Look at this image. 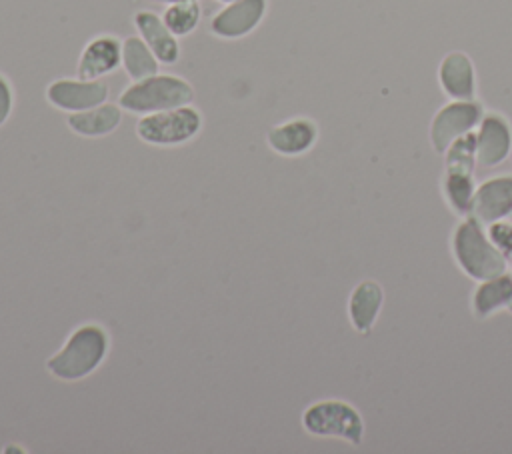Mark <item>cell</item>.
<instances>
[{"mask_svg": "<svg viewBox=\"0 0 512 454\" xmlns=\"http://www.w3.org/2000/svg\"><path fill=\"white\" fill-rule=\"evenodd\" d=\"M108 348L110 338L102 326L82 324L68 336L64 346L46 360V368L58 380L78 382L104 362Z\"/></svg>", "mask_w": 512, "mask_h": 454, "instance_id": "obj_1", "label": "cell"}, {"mask_svg": "<svg viewBox=\"0 0 512 454\" xmlns=\"http://www.w3.org/2000/svg\"><path fill=\"white\" fill-rule=\"evenodd\" d=\"M450 252L462 274L480 282L506 272V260L492 244L486 226L474 216L462 218L450 236Z\"/></svg>", "mask_w": 512, "mask_h": 454, "instance_id": "obj_2", "label": "cell"}, {"mask_svg": "<svg viewBox=\"0 0 512 454\" xmlns=\"http://www.w3.org/2000/svg\"><path fill=\"white\" fill-rule=\"evenodd\" d=\"M194 100L192 86L178 76L170 74H154L144 80L128 86L118 102L120 108L134 114H152L162 110H172L180 106H188Z\"/></svg>", "mask_w": 512, "mask_h": 454, "instance_id": "obj_3", "label": "cell"}, {"mask_svg": "<svg viewBox=\"0 0 512 454\" xmlns=\"http://www.w3.org/2000/svg\"><path fill=\"white\" fill-rule=\"evenodd\" d=\"M302 428L312 436L338 438L350 446L362 444L366 434V424L358 408L338 398L312 402L302 412Z\"/></svg>", "mask_w": 512, "mask_h": 454, "instance_id": "obj_4", "label": "cell"}, {"mask_svg": "<svg viewBox=\"0 0 512 454\" xmlns=\"http://www.w3.org/2000/svg\"><path fill=\"white\" fill-rule=\"evenodd\" d=\"M202 128V116L190 106L144 114L136 122L140 140L152 146H178L192 140Z\"/></svg>", "mask_w": 512, "mask_h": 454, "instance_id": "obj_5", "label": "cell"}, {"mask_svg": "<svg viewBox=\"0 0 512 454\" xmlns=\"http://www.w3.org/2000/svg\"><path fill=\"white\" fill-rule=\"evenodd\" d=\"M482 104L476 100H454L442 106L432 118L430 144L436 152L444 154L446 148L462 134L472 132L482 120Z\"/></svg>", "mask_w": 512, "mask_h": 454, "instance_id": "obj_6", "label": "cell"}, {"mask_svg": "<svg viewBox=\"0 0 512 454\" xmlns=\"http://www.w3.org/2000/svg\"><path fill=\"white\" fill-rule=\"evenodd\" d=\"M512 154L510 122L496 112L484 114L476 132V162L482 168H494Z\"/></svg>", "mask_w": 512, "mask_h": 454, "instance_id": "obj_7", "label": "cell"}, {"mask_svg": "<svg viewBox=\"0 0 512 454\" xmlns=\"http://www.w3.org/2000/svg\"><path fill=\"white\" fill-rule=\"evenodd\" d=\"M46 98L66 112H82L100 106L108 98V86L100 80H56L48 86Z\"/></svg>", "mask_w": 512, "mask_h": 454, "instance_id": "obj_8", "label": "cell"}, {"mask_svg": "<svg viewBox=\"0 0 512 454\" xmlns=\"http://www.w3.org/2000/svg\"><path fill=\"white\" fill-rule=\"evenodd\" d=\"M512 212V174H500L476 184L472 216L484 226L508 218Z\"/></svg>", "mask_w": 512, "mask_h": 454, "instance_id": "obj_9", "label": "cell"}, {"mask_svg": "<svg viewBox=\"0 0 512 454\" xmlns=\"http://www.w3.org/2000/svg\"><path fill=\"white\" fill-rule=\"evenodd\" d=\"M266 12V0H234L212 18V32L220 38H242L252 32Z\"/></svg>", "mask_w": 512, "mask_h": 454, "instance_id": "obj_10", "label": "cell"}, {"mask_svg": "<svg viewBox=\"0 0 512 454\" xmlns=\"http://www.w3.org/2000/svg\"><path fill=\"white\" fill-rule=\"evenodd\" d=\"M384 306V290L376 280H362L348 296V320L358 334H370Z\"/></svg>", "mask_w": 512, "mask_h": 454, "instance_id": "obj_11", "label": "cell"}, {"mask_svg": "<svg viewBox=\"0 0 512 454\" xmlns=\"http://www.w3.org/2000/svg\"><path fill=\"white\" fill-rule=\"evenodd\" d=\"M122 62V46L114 36H98L86 44L78 60L80 80H98L114 72Z\"/></svg>", "mask_w": 512, "mask_h": 454, "instance_id": "obj_12", "label": "cell"}, {"mask_svg": "<svg viewBox=\"0 0 512 454\" xmlns=\"http://www.w3.org/2000/svg\"><path fill=\"white\" fill-rule=\"evenodd\" d=\"M318 138V128L308 118H294L270 128L266 140L268 146L280 156L306 154Z\"/></svg>", "mask_w": 512, "mask_h": 454, "instance_id": "obj_13", "label": "cell"}, {"mask_svg": "<svg viewBox=\"0 0 512 454\" xmlns=\"http://www.w3.org/2000/svg\"><path fill=\"white\" fill-rule=\"evenodd\" d=\"M442 90L454 100H474L476 76L474 64L464 52H450L442 58L438 68Z\"/></svg>", "mask_w": 512, "mask_h": 454, "instance_id": "obj_14", "label": "cell"}, {"mask_svg": "<svg viewBox=\"0 0 512 454\" xmlns=\"http://www.w3.org/2000/svg\"><path fill=\"white\" fill-rule=\"evenodd\" d=\"M510 302H512V274L502 272L498 276L478 282L470 298V310L476 320H484L508 308Z\"/></svg>", "mask_w": 512, "mask_h": 454, "instance_id": "obj_15", "label": "cell"}, {"mask_svg": "<svg viewBox=\"0 0 512 454\" xmlns=\"http://www.w3.org/2000/svg\"><path fill=\"white\" fill-rule=\"evenodd\" d=\"M142 40L148 44V48L154 52V56L162 62V64H174L180 56V48L178 42L174 38V34L168 30V26L164 24V20H160L154 12H138L134 18Z\"/></svg>", "mask_w": 512, "mask_h": 454, "instance_id": "obj_16", "label": "cell"}, {"mask_svg": "<svg viewBox=\"0 0 512 454\" xmlns=\"http://www.w3.org/2000/svg\"><path fill=\"white\" fill-rule=\"evenodd\" d=\"M122 120V112L114 104H100L90 110L74 112L68 116V126L72 132L80 136H106L116 130V126Z\"/></svg>", "mask_w": 512, "mask_h": 454, "instance_id": "obj_17", "label": "cell"}, {"mask_svg": "<svg viewBox=\"0 0 512 454\" xmlns=\"http://www.w3.org/2000/svg\"><path fill=\"white\" fill-rule=\"evenodd\" d=\"M440 188H442L444 202L456 216H460V218L472 216V204H474V194H476L474 174L444 170Z\"/></svg>", "mask_w": 512, "mask_h": 454, "instance_id": "obj_18", "label": "cell"}, {"mask_svg": "<svg viewBox=\"0 0 512 454\" xmlns=\"http://www.w3.org/2000/svg\"><path fill=\"white\" fill-rule=\"evenodd\" d=\"M158 58L148 48V44L138 36H128L122 42V66L126 74L138 82L148 76L158 74Z\"/></svg>", "mask_w": 512, "mask_h": 454, "instance_id": "obj_19", "label": "cell"}, {"mask_svg": "<svg viewBox=\"0 0 512 454\" xmlns=\"http://www.w3.org/2000/svg\"><path fill=\"white\" fill-rule=\"evenodd\" d=\"M476 134L466 132L458 136L444 152V170L474 174L476 168Z\"/></svg>", "mask_w": 512, "mask_h": 454, "instance_id": "obj_20", "label": "cell"}, {"mask_svg": "<svg viewBox=\"0 0 512 454\" xmlns=\"http://www.w3.org/2000/svg\"><path fill=\"white\" fill-rule=\"evenodd\" d=\"M200 20V4L196 0H184L170 4V8L164 12V24L174 36H186L190 34Z\"/></svg>", "mask_w": 512, "mask_h": 454, "instance_id": "obj_21", "label": "cell"}, {"mask_svg": "<svg viewBox=\"0 0 512 454\" xmlns=\"http://www.w3.org/2000/svg\"><path fill=\"white\" fill-rule=\"evenodd\" d=\"M486 232L506 264L512 266V220L492 222L486 226Z\"/></svg>", "mask_w": 512, "mask_h": 454, "instance_id": "obj_22", "label": "cell"}, {"mask_svg": "<svg viewBox=\"0 0 512 454\" xmlns=\"http://www.w3.org/2000/svg\"><path fill=\"white\" fill-rule=\"evenodd\" d=\"M12 112V88L8 80L0 74V126L8 120Z\"/></svg>", "mask_w": 512, "mask_h": 454, "instance_id": "obj_23", "label": "cell"}, {"mask_svg": "<svg viewBox=\"0 0 512 454\" xmlns=\"http://www.w3.org/2000/svg\"><path fill=\"white\" fill-rule=\"evenodd\" d=\"M150 2H158V4H176V2H184V0H150Z\"/></svg>", "mask_w": 512, "mask_h": 454, "instance_id": "obj_24", "label": "cell"}, {"mask_svg": "<svg viewBox=\"0 0 512 454\" xmlns=\"http://www.w3.org/2000/svg\"><path fill=\"white\" fill-rule=\"evenodd\" d=\"M506 310H508V312H510V314H512V302H510V304H508V308H506Z\"/></svg>", "mask_w": 512, "mask_h": 454, "instance_id": "obj_25", "label": "cell"}, {"mask_svg": "<svg viewBox=\"0 0 512 454\" xmlns=\"http://www.w3.org/2000/svg\"><path fill=\"white\" fill-rule=\"evenodd\" d=\"M220 2H226V4H230V2H234V0H220Z\"/></svg>", "mask_w": 512, "mask_h": 454, "instance_id": "obj_26", "label": "cell"}, {"mask_svg": "<svg viewBox=\"0 0 512 454\" xmlns=\"http://www.w3.org/2000/svg\"><path fill=\"white\" fill-rule=\"evenodd\" d=\"M506 220H512V212H510V216H508V218H506Z\"/></svg>", "mask_w": 512, "mask_h": 454, "instance_id": "obj_27", "label": "cell"}, {"mask_svg": "<svg viewBox=\"0 0 512 454\" xmlns=\"http://www.w3.org/2000/svg\"><path fill=\"white\" fill-rule=\"evenodd\" d=\"M510 158H512V154H510Z\"/></svg>", "mask_w": 512, "mask_h": 454, "instance_id": "obj_28", "label": "cell"}]
</instances>
